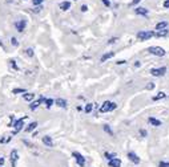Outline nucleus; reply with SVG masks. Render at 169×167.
I'll return each mask as SVG.
<instances>
[{"label": "nucleus", "mask_w": 169, "mask_h": 167, "mask_svg": "<svg viewBox=\"0 0 169 167\" xmlns=\"http://www.w3.org/2000/svg\"><path fill=\"white\" fill-rule=\"evenodd\" d=\"M113 56H115V52H108V53H105V55H104L103 57L100 58V61H101V62H105L107 60H109V58H112V57H113Z\"/></svg>", "instance_id": "2eb2a0df"}, {"label": "nucleus", "mask_w": 169, "mask_h": 167, "mask_svg": "<svg viewBox=\"0 0 169 167\" xmlns=\"http://www.w3.org/2000/svg\"><path fill=\"white\" fill-rule=\"evenodd\" d=\"M0 46H1V48H3V43H1V41H0Z\"/></svg>", "instance_id": "79ce46f5"}, {"label": "nucleus", "mask_w": 169, "mask_h": 167, "mask_svg": "<svg viewBox=\"0 0 169 167\" xmlns=\"http://www.w3.org/2000/svg\"><path fill=\"white\" fill-rule=\"evenodd\" d=\"M17 158H19V154H17V151H16V150H12V151H11V164H12V167L16 166Z\"/></svg>", "instance_id": "6e6552de"}, {"label": "nucleus", "mask_w": 169, "mask_h": 167, "mask_svg": "<svg viewBox=\"0 0 169 167\" xmlns=\"http://www.w3.org/2000/svg\"><path fill=\"white\" fill-rule=\"evenodd\" d=\"M43 143L45 145V146H48V147H52V146H53V142H52L51 137H48V135L43 137Z\"/></svg>", "instance_id": "4468645a"}, {"label": "nucleus", "mask_w": 169, "mask_h": 167, "mask_svg": "<svg viewBox=\"0 0 169 167\" xmlns=\"http://www.w3.org/2000/svg\"><path fill=\"white\" fill-rule=\"evenodd\" d=\"M153 36H155V32H151V31H140L137 33V39L140 41H146L151 37H153Z\"/></svg>", "instance_id": "7ed1b4c3"}, {"label": "nucleus", "mask_w": 169, "mask_h": 167, "mask_svg": "<svg viewBox=\"0 0 169 167\" xmlns=\"http://www.w3.org/2000/svg\"><path fill=\"white\" fill-rule=\"evenodd\" d=\"M44 102L47 104V107H51L52 106V104H53V100H51V98H48V100H44Z\"/></svg>", "instance_id": "5701e85b"}, {"label": "nucleus", "mask_w": 169, "mask_h": 167, "mask_svg": "<svg viewBox=\"0 0 169 167\" xmlns=\"http://www.w3.org/2000/svg\"><path fill=\"white\" fill-rule=\"evenodd\" d=\"M166 73V68L165 66H161V68H155V69L151 70V74L155 76V77H161Z\"/></svg>", "instance_id": "20e7f679"}, {"label": "nucleus", "mask_w": 169, "mask_h": 167, "mask_svg": "<svg viewBox=\"0 0 169 167\" xmlns=\"http://www.w3.org/2000/svg\"><path fill=\"white\" fill-rule=\"evenodd\" d=\"M36 126H37V122H32V123H29V125H28V127L26 129V131H27V133L32 131V130L36 129Z\"/></svg>", "instance_id": "4be33fe9"}, {"label": "nucleus", "mask_w": 169, "mask_h": 167, "mask_svg": "<svg viewBox=\"0 0 169 167\" xmlns=\"http://www.w3.org/2000/svg\"><path fill=\"white\" fill-rule=\"evenodd\" d=\"M3 163H4V159H3V158H0V166H1Z\"/></svg>", "instance_id": "a19ab883"}, {"label": "nucleus", "mask_w": 169, "mask_h": 167, "mask_svg": "<svg viewBox=\"0 0 169 167\" xmlns=\"http://www.w3.org/2000/svg\"><path fill=\"white\" fill-rule=\"evenodd\" d=\"M117 41V37H113V39H111V40L108 41V44H113V43H116Z\"/></svg>", "instance_id": "72a5a7b5"}, {"label": "nucleus", "mask_w": 169, "mask_h": 167, "mask_svg": "<svg viewBox=\"0 0 169 167\" xmlns=\"http://www.w3.org/2000/svg\"><path fill=\"white\" fill-rule=\"evenodd\" d=\"M59 7H60L61 11H68V9L71 8V1H61V3L59 4Z\"/></svg>", "instance_id": "f8f14e48"}, {"label": "nucleus", "mask_w": 169, "mask_h": 167, "mask_svg": "<svg viewBox=\"0 0 169 167\" xmlns=\"http://www.w3.org/2000/svg\"><path fill=\"white\" fill-rule=\"evenodd\" d=\"M12 93H13V94H17V93H26V90L24 89H13Z\"/></svg>", "instance_id": "bb28decb"}, {"label": "nucleus", "mask_w": 169, "mask_h": 167, "mask_svg": "<svg viewBox=\"0 0 169 167\" xmlns=\"http://www.w3.org/2000/svg\"><path fill=\"white\" fill-rule=\"evenodd\" d=\"M9 64H11V66H12V68H13L15 70H17V69H19V68H17V65H16V64H15V61H13V60H9Z\"/></svg>", "instance_id": "c756f323"}, {"label": "nucleus", "mask_w": 169, "mask_h": 167, "mask_svg": "<svg viewBox=\"0 0 169 167\" xmlns=\"http://www.w3.org/2000/svg\"><path fill=\"white\" fill-rule=\"evenodd\" d=\"M33 97H35L33 93H26V94L23 95V98L26 100V101H32V100H33Z\"/></svg>", "instance_id": "412c9836"}, {"label": "nucleus", "mask_w": 169, "mask_h": 167, "mask_svg": "<svg viewBox=\"0 0 169 167\" xmlns=\"http://www.w3.org/2000/svg\"><path fill=\"white\" fill-rule=\"evenodd\" d=\"M117 107V105L115 102H111V101H105L100 107V113H107V112H112Z\"/></svg>", "instance_id": "f03ea898"}, {"label": "nucleus", "mask_w": 169, "mask_h": 167, "mask_svg": "<svg viewBox=\"0 0 169 167\" xmlns=\"http://www.w3.org/2000/svg\"><path fill=\"white\" fill-rule=\"evenodd\" d=\"M126 156H128V159H129V161H131V162H133V163H135V164H138V163H140V158H138V156L136 155L135 153H132V151H129V153H128V155H126Z\"/></svg>", "instance_id": "0eeeda50"}, {"label": "nucleus", "mask_w": 169, "mask_h": 167, "mask_svg": "<svg viewBox=\"0 0 169 167\" xmlns=\"http://www.w3.org/2000/svg\"><path fill=\"white\" fill-rule=\"evenodd\" d=\"M164 7H165V8H169V0H165V1H164Z\"/></svg>", "instance_id": "c9c22d12"}, {"label": "nucleus", "mask_w": 169, "mask_h": 167, "mask_svg": "<svg viewBox=\"0 0 169 167\" xmlns=\"http://www.w3.org/2000/svg\"><path fill=\"white\" fill-rule=\"evenodd\" d=\"M92 109H93V105H92V104H87V106H85V113H91Z\"/></svg>", "instance_id": "b1692460"}, {"label": "nucleus", "mask_w": 169, "mask_h": 167, "mask_svg": "<svg viewBox=\"0 0 169 167\" xmlns=\"http://www.w3.org/2000/svg\"><path fill=\"white\" fill-rule=\"evenodd\" d=\"M44 0H32V3H33V6H40L41 3H43Z\"/></svg>", "instance_id": "c85d7f7f"}, {"label": "nucleus", "mask_w": 169, "mask_h": 167, "mask_svg": "<svg viewBox=\"0 0 169 167\" xmlns=\"http://www.w3.org/2000/svg\"><path fill=\"white\" fill-rule=\"evenodd\" d=\"M153 88H155V85H153V82H149L148 85H146V89H148V90H152Z\"/></svg>", "instance_id": "473e14b6"}, {"label": "nucleus", "mask_w": 169, "mask_h": 167, "mask_svg": "<svg viewBox=\"0 0 169 167\" xmlns=\"http://www.w3.org/2000/svg\"><path fill=\"white\" fill-rule=\"evenodd\" d=\"M11 44H12L13 46H17V45H19V43H17V40H16L15 37H12V39H11Z\"/></svg>", "instance_id": "7c9ffc66"}, {"label": "nucleus", "mask_w": 169, "mask_h": 167, "mask_svg": "<svg viewBox=\"0 0 169 167\" xmlns=\"http://www.w3.org/2000/svg\"><path fill=\"white\" fill-rule=\"evenodd\" d=\"M27 118V115L26 117H23V118H20V119H17L16 122H15V131H13V134H16V133H19L21 130V127L24 126V119Z\"/></svg>", "instance_id": "423d86ee"}, {"label": "nucleus", "mask_w": 169, "mask_h": 167, "mask_svg": "<svg viewBox=\"0 0 169 167\" xmlns=\"http://www.w3.org/2000/svg\"><path fill=\"white\" fill-rule=\"evenodd\" d=\"M40 9H41V7H37V8H35V12H40Z\"/></svg>", "instance_id": "58836bf2"}, {"label": "nucleus", "mask_w": 169, "mask_h": 167, "mask_svg": "<svg viewBox=\"0 0 169 167\" xmlns=\"http://www.w3.org/2000/svg\"><path fill=\"white\" fill-rule=\"evenodd\" d=\"M44 100H45V98H43V97H41L40 100H39V101H35V102H32V104H31V106H29V107H31V110L37 109V107H39V105H40L41 102L44 101Z\"/></svg>", "instance_id": "dca6fc26"}, {"label": "nucleus", "mask_w": 169, "mask_h": 167, "mask_svg": "<svg viewBox=\"0 0 169 167\" xmlns=\"http://www.w3.org/2000/svg\"><path fill=\"white\" fill-rule=\"evenodd\" d=\"M166 97V94L164 92H160V93H157V94L153 97V101H158V100H163V98H165Z\"/></svg>", "instance_id": "6ab92c4d"}, {"label": "nucleus", "mask_w": 169, "mask_h": 167, "mask_svg": "<svg viewBox=\"0 0 169 167\" xmlns=\"http://www.w3.org/2000/svg\"><path fill=\"white\" fill-rule=\"evenodd\" d=\"M87 9H88V7H87V6H83V7H81V11H83V12H87Z\"/></svg>", "instance_id": "4c0bfd02"}, {"label": "nucleus", "mask_w": 169, "mask_h": 167, "mask_svg": "<svg viewBox=\"0 0 169 167\" xmlns=\"http://www.w3.org/2000/svg\"><path fill=\"white\" fill-rule=\"evenodd\" d=\"M141 0H132V1H131V3H129V7H133V6H136V4L137 3H140Z\"/></svg>", "instance_id": "2f4dec72"}, {"label": "nucleus", "mask_w": 169, "mask_h": 167, "mask_svg": "<svg viewBox=\"0 0 169 167\" xmlns=\"http://www.w3.org/2000/svg\"><path fill=\"white\" fill-rule=\"evenodd\" d=\"M72 155L75 156V159H76V162H77V164H79L80 167H84V166H85V158H84L81 154H79V153H76V151H75Z\"/></svg>", "instance_id": "39448f33"}, {"label": "nucleus", "mask_w": 169, "mask_h": 167, "mask_svg": "<svg viewBox=\"0 0 169 167\" xmlns=\"http://www.w3.org/2000/svg\"><path fill=\"white\" fill-rule=\"evenodd\" d=\"M148 52L153 56H158V57H164L165 56V49L161 48V46H151L148 48Z\"/></svg>", "instance_id": "f257e3e1"}, {"label": "nucleus", "mask_w": 169, "mask_h": 167, "mask_svg": "<svg viewBox=\"0 0 169 167\" xmlns=\"http://www.w3.org/2000/svg\"><path fill=\"white\" fill-rule=\"evenodd\" d=\"M104 130H105V131L108 133L109 135H113V131H112V130H111V127H109L108 125H105V126H104Z\"/></svg>", "instance_id": "393cba45"}, {"label": "nucleus", "mask_w": 169, "mask_h": 167, "mask_svg": "<svg viewBox=\"0 0 169 167\" xmlns=\"http://www.w3.org/2000/svg\"><path fill=\"white\" fill-rule=\"evenodd\" d=\"M148 121H149V123L153 125V126H161V121H158V119H156V118H152V117H151Z\"/></svg>", "instance_id": "aec40b11"}, {"label": "nucleus", "mask_w": 169, "mask_h": 167, "mask_svg": "<svg viewBox=\"0 0 169 167\" xmlns=\"http://www.w3.org/2000/svg\"><path fill=\"white\" fill-rule=\"evenodd\" d=\"M168 28V21H160L158 24H156V31H161V29Z\"/></svg>", "instance_id": "ddd939ff"}, {"label": "nucleus", "mask_w": 169, "mask_h": 167, "mask_svg": "<svg viewBox=\"0 0 169 167\" xmlns=\"http://www.w3.org/2000/svg\"><path fill=\"white\" fill-rule=\"evenodd\" d=\"M140 134H141V137H146V131H145V130H140Z\"/></svg>", "instance_id": "e433bc0d"}, {"label": "nucleus", "mask_w": 169, "mask_h": 167, "mask_svg": "<svg viewBox=\"0 0 169 167\" xmlns=\"http://www.w3.org/2000/svg\"><path fill=\"white\" fill-rule=\"evenodd\" d=\"M158 167H169V162H160Z\"/></svg>", "instance_id": "cd10ccee"}, {"label": "nucleus", "mask_w": 169, "mask_h": 167, "mask_svg": "<svg viewBox=\"0 0 169 167\" xmlns=\"http://www.w3.org/2000/svg\"><path fill=\"white\" fill-rule=\"evenodd\" d=\"M121 64H125V61H123V60H121V61H117V65H121Z\"/></svg>", "instance_id": "ea45409f"}, {"label": "nucleus", "mask_w": 169, "mask_h": 167, "mask_svg": "<svg viewBox=\"0 0 169 167\" xmlns=\"http://www.w3.org/2000/svg\"><path fill=\"white\" fill-rule=\"evenodd\" d=\"M135 12H136V15H141V16H146L148 15V9L146 8H144V7H138V8H136L135 9Z\"/></svg>", "instance_id": "9b49d317"}, {"label": "nucleus", "mask_w": 169, "mask_h": 167, "mask_svg": "<svg viewBox=\"0 0 169 167\" xmlns=\"http://www.w3.org/2000/svg\"><path fill=\"white\" fill-rule=\"evenodd\" d=\"M168 35V29H161V31H156L155 36L156 37H164V36Z\"/></svg>", "instance_id": "f3484780"}, {"label": "nucleus", "mask_w": 169, "mask_h": 167, "mask_svg": "<svg viewBox=\"0 0 169 167\" xmlns=\"http://www.w3.org/2000/svg\"><path fill=\"white\" fill-rule=\"evenodd\" d=\"M103 3H104V6H105V7H109V6H111L109 0H103Z\"/></svg>", "instance_id": "f704fd0d"}, {"label": "nucleus", "mask_w": 169, "mask_h": 167, "mask_svg": "<svg viewBox=\"0 0 169 167\" xmlns=\"http://www.w3.org/2000/svg\"><path fill=\"white\" fill-rule=\"evenodd\" d=\"M26 25H27V21L26 20H20V21H17V23L15 24V27H16V29L19 32H23L24 28H26Z\"/></svg>", "instance_id": "1a4fd4ad"}, {"label": "nucleus", "mask_w": 169, "mask_h": 167, "mask_svg": "<svg viewBox=\"0 0 169 167\" xmlns=\"http://www.w3.org/2000/svg\"><path fill=\"white\" fill-rule=\"evenodd\" d=\"M109 166L111 167H121V161L117 158H112V159H109Z\"/></svg>", "instance_id": "9d476101"}, {"label": "nucleus", "mask_w": 169, "mask_h": 167, "mask_svg": "<svg viewBox=\"0 0 169 167\" xmlns=\"http://www.w3.org/2000/svg\"><path fill=\"white\" fill-rule=\"evenodd\" d=\"M55 102H56V105L60 106V107H67V101H65V100H63V98H58Z\"/></svg>", "instance_id": "a211bd4d"}, {"label": "nucleus", "mask_w": 169, "mask_h": 167, "mask_svg": "<svg viewBox=\"0 0 169 167\" xmlns=\"http://www.w3.org/2000/svg\"><path fill=\"white\" fill-rule=\"evenodd\" d=\"M26 53H27V56H29V57H32V56H33V49H27L26 51Z\"/></svg>", "instance_id": "a878e982"}]
</instances>
